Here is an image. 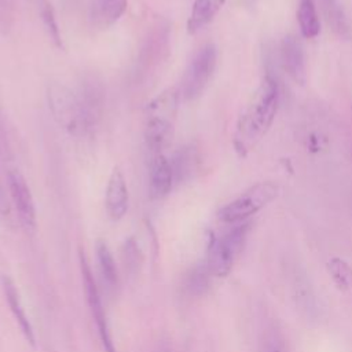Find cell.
<instances>
[{
    "instance_id": "obj_1",
    "label": "cell",
    "mask_w": 352,
    "mask_h": 352,
    "mask_svg": "<svg viewBox=\"0 0 352 352\" xmlns=\"http://www.w3.org/2000/svg\"><path fill=\"white\" fill-rule=\"evenodd\" d=\"M278 106V82L270 74H267L257 91L253 94L236 124L234 147L241 155H245L264 138L275 120Z\"/></svg>"
},
{
    "instance_id": "obj_2",
    "label": "cell",
    "mask_w": 352,
    "mask_h": 352,
    "mask_svg": "<svg viewBox=\"0 0 352 352\" xmlns=\"http://www.w3.org/2000/svg\"><path fill=\"white\" fill-rule=\"evenodd\" d=\"M177 88H166L153 98L144 109V142L151 154L164 153L175 132V122L180 102Z\"/></svg>"
},
{
    "instance_id": "obj_3",
    "label": "cell",
    "mask_w": 352,
    "mask_h": 352,
    "mask_svg": "<svg viewBox=\"0 0 352 352\" xmlns=\"http://www.w3.org/2000/svg\"><path fill=\"white\" fill-rule=\"evenodd\" d=\"M47 103L54 121L70 136L91 135L77 94L66 85L52 81L47 85Z\"/></svg>"
},
{
    "instance_id": "obj_4",
    "label": "cell",
    "mask_w": 352,
    "mask_h": 352,
    "mask_svg": "<svg viewBox=\"0 0 352 352\" xmlns=\"http://www.w3.org/2000/svg\"><path fill=\"white\" fill-rule=\"evenodd\" d=\"M250 223H241L221 236H212L208 245L206 267L212 276H227L246 241Z\"/></svg>"
},
{
    "instance_id": "obj_5",
    "label": "cell",
    "mask_w": 352,
    "mask_h": 352,
    "mask_svg": "<svg viewBox=\"0 0 352 352\" xmlns=\"http://www.w3.org/2000/svg\"><path fill=\"white\" fill-rule=\"evenodd\" d=\"M279 194V187L271 182H260L245 190L235 199L224 205L217 217L223 223H243L250 216L265 208Z\"/></svg>"
},
{
    "instance_id": "obj_6",
    "label": "cell",
    "mask_w": 352,
    "mask_h": 352,
    "mask_svg": "<svg viewBox=\"0 0 352 352\" xmlns=\"http://www.w3.org/2000/svg\"><path fill=\"white\" fill-rule=\"evenodd\" d=\"M217 63V50L212 43L202 45L188 62L182 84L180 96L186 100H194L205 91L208 87Z\"/></svg>"
},
{
    "instance_id": "obj_7",
    "label": "cell",
    "mask_w": 352,
    "mask_h": 352,
    "mask_svg": "<svg viewBox=\"0 0 352 352\" xmlns=\"http://www.w3.org/2000/svg\"><path fill=\"white\" fill-rule=\"evenodd\" d=\"M78 256H80V267H81V275H82V283H84V292H85V296H87V302H88L89 311L92 314V318L96 323L98 333H99L103 349H104V352H116L114 342L111 340L109 322H107V318H106V312H104V308L102 305L100 294H99V290L96 287V283H95L94 275L91 272L89 264H88L87 257H85L82 250H80Z\"/></svg>"
},
{
    "instance_id": "obj_8",
    "label": "cell",
    "mask_w": 352,
    "mask_h": 352,
    "mask_svg": "<svg viewBox=\"0 0 352 352\" xmlns=\"http://www.w3.org/2000/svg\"><path fill=\"white\" fill-rule=\"evenodd\" d=\"M77 98L82 107L85 121L92 135L98 128L106 103V89L100 77L94 74H85L80 82Z\"/></svg>"
},
{
    "instance_id": "obj_9",
    "label": "cell",
    "mask_w": 352,
    "mask_h": 352,
    "mask_svg": "<svg viewBox=\"0 0 352 352\" xmlns=\"http://www.w3.org/2000/svg\"><path fill=\"white\" fill-rule=\"evenodd\" d=\"M7 187L19 221L26 230L36 228V206L30 187L23 175L16 169L7 172Z\"/></svg>"
},
{
    "instance_id": "obj_10",
    "label": "cell",
    "mask_w": 352,
    "mask_h": 352,
    "mask_svg": "<svg viewBox=\"0 0 352 352\" xmlns=\"http://www.w3.org/2000/svg\"><path fill=\"white\" fill-rule=\"evenodd\" d=\"M104 206L111 220H121L129 206V191L122 170L116 166L113 168L104 192Z\"/></svg>"
},
{
    "instance_id": "obj_11",
    "label": "cell",
    "mask_w": 352,
    "mask_h": 352,
    "mask_svg": "<svg viewBox=\"0 0 352 352\" xmlns=\"http://www.w3.org/2000/svg\"><path fill=\"white\" fill-rule=\"evenodd\" d=\"M175 183V172L170 160L164 153L151 154L148 166V190L151 198H165L172 191Z\"/></svg>"
},
{
    "instance_id": "obj_12",
    "label": "cell",
    "mask_w": 352,
    "mask_h": 352,
    "mask_svg": "<svg viewBox=\"0 0 352 352\" xmlns=\"http://www.w3.org/2000/svg\"><path fill=\"white\" fill-rule=\"evenodd\" d=\"M280 60L287 74L302 84L305 81V55L301 41L296 36H286L280 44Z\"/></svg>"
},
{
    "instance_id": "obj_13",
    "label": "cell",
    "mask_w": 352,
    "mask_h": 352,
    "mask_svg": "<svg viewBox=\"0 0 352 352\" xmlns=\"http://www.w3.org/2000/svg\"><path fill=\"white\" fill-rule=\"evenodd\" d=\"M129 0H94L89 21L96 29H109L117 23L128 8Z\"/></svg>"
},
{
    "instance_id": "obj_14",
    "label": "cell",
    "mask_w": 352,
    "mask_h": 352,
    "mask_svg": "<svg viewBox=\"0 0 352 352\" xmlns=\"http://www.w3.org/2000/svg\"><path fill=\"white\" fill-rule=\"evenodd\" d=\"M1 287H3V292H4V296H6V300L8 302V307H10V311L12 312L15 320L18 322V326L23 334V337L26 338V341L32 345H34L36 342V337H34V331H33V327H32V323L25 312V308L22 305V301H21V297H19V293H18V289L14 283V280L7 276V275H3L1 276Z\"/></svg>"
},
{
    "instance_id": "obj_15",
    "label": "cell",
    "mask_w": 352,
    "mask_h": 352,
    "mask_svg": "<svg viewBox=\"0 0 352 352\" xmlns=\"http://www.w3.org/2000/svg\"><path fill=\"white\" fill-rule=\"evenodd\" d=\"M226 0H192L187 19V32L194 34L209 25L219 14Z\"/></svg>"
},
{
    "instance_id": "obj_16",
    "label": "cell",
    "mask_w": 352,
    "mask_h": 352,
    "mask_svg": "<svg viewBox=\"0 0 352 352\" xmlns=\"http://www.w3.org/2000/svg\"><path fill=\"white\" fill-rule=\"evenodd\" d=\"M297 21H298L300 32L305 38H312L318 36L320 30V25H319V16H318L314 0H298Z\"/></svg>"
},
{
    "instance_id": "obj_17",
    "label": "cell",
    "mask_w": 352,
    "mask_h": 352,
    "mask_svg": "<svg viewBox=\"0 0 352 352\" xmlns=\"http://www.w3.org/2000/svg\"><path fill=\"white\" fill-rule=\"evenodd\" d=\"M95 250H96V258H98V264H99V270H100V274L103 276V280L110 287L117 286L118 272H117L114 257H113L111 250H110L109 245L106 243V241L98 239Z\"/></svg>"
},
{
    "instance_id": "obj_18",
    "label": "cell",
    "mask_w": 352,
    "mask_h": 352,
    "mask_svg": "<svg viewBox=\"0 0 352 352\" xmlns=\"http://www.w3.org/2000/svg\"><path fill=\"white\" fill-rule=\"evenodd\" d=\"M170 164L175 172L176 183H182L191 177L194 170L197 169L195 151L191 147H183L175 153Z\"/></svg>"
},
{
    "instance_id": "obj_19",
    "label": "cell",
    "mask_w": 352,
    "mask_h": 352,
    "mask_svg": "<svg viewBox=\"0 0 352 352\" xmlns=\"http://www.w3.org/2000/svg\"><path fill=\"white\" fill-rule=\"evenodd\" d=\"M38 14H40V19L43 22V26H44L48 37L54 43V45L63 50L65 45H63L60 29H59L58 21H56L55 10H54L50 0H38Z\"/></svg>"
},
{
    "instance_id": "obj_20",
    "label": "cell",
    "mask_w": 352,
    "mask_h": 352,
    "mask_svg": "<svg viewBox=\"0 0 352 352\" xmlns=\"http://www.w3.org/2000/svg\"><path fill=\"white\" fill-rule=\"evenodd\" d=\"M326 268L340 290L346 292L352 289V265L348 261L341 257H331L327 261Z\"/></svg>"
},
{
    "instance_id": "obj_21",
    "label": "cell",
    "mask_w": 352,
    "mask_h": 352,
    "mask_svg": "<svg viewBox=\"0 0 352 352\" xmlns=\"http://www.w3.org/2000/svg\"><path fill=\"white\" fill-rule=\"evenodd\" d=\"M209 276H210V272L208 271V267L205 263L192 268L186 279V287L188 293L194 296L204 294L209 287Z\"/></svg>"
},
{
    "instance_id": "obj_22",
    "label": "cell",
    "mask_w": 352,
    "mask_h": 352,
    "mask_svg": "<svg viewBox=\"0 0 352 352\" xmlns=\"http://www.w3.org/2000/svg\"><path fill=\"white\" fill-rule=\"evenodd\" d=\"M122 253H124V258H125V265L131 271H135L138 268V265L142 263V253H140L139 245L136 243L135 238L131 236V238L125 239Z\"/></svg>"
},
{
    "instance_id": "obj_23",
    "label": "cell",
    "mask_w": 352,
    "mask_h": 352,
    "mask_svg": "<svg viewBox=\"0 0 352 352\" xmlns=\"http://www.w3.org/2000/svg\"><path fill=\"white\" fill-rule=\"evenodd\" d=\"M272 352H280V351H279V349H276V348H275V349H272Z\"/></svg>"
}]
</instances>
